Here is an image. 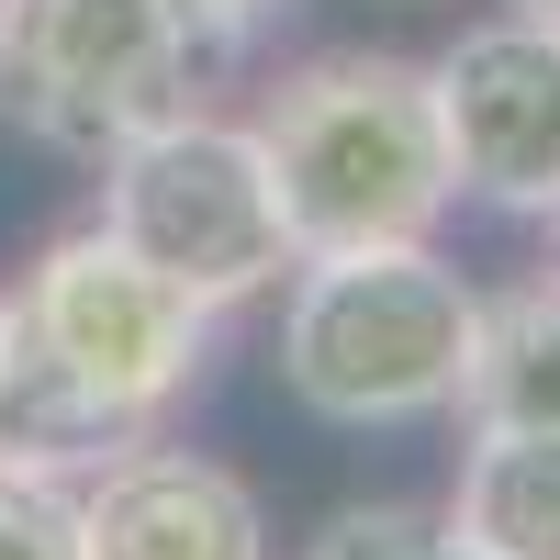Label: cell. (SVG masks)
<instances>
[{
	"instance_id": "5",
	"label": "cell",
	"mask_w": 560,
	"mask_h": 560,
	"mask_svg": "<svg viewBox=\"0 0 560 560\" xmlns=\"http://www.w3.org/2000/svg\"><path fill=\"white\" fill-rule=\"evenodd\" d=\"M202 68V34L168 0H0V124L45 158L102 168L124 135L168 124Z\"/></svg>"
},
{
	"instance_id": "9",
	"label": "cell",
	"mask_w": 560,
	"mask_h": 560,
	"mask_svg": "<svg viewBox=\"0 0 560 560\" xmlns=\"http://www.w3.org/2000/svg\"><path fill=\"white\" fill-rule=\"evenodd\" d=\"M459 427H560V269H527L471 314Z\"/></svg>"
},
{
	"instance_id": "12",
	"label": "cell",
	"mask_w": 560,
	"mask_h": 560,
	"mask_svg": "<svg viewBox=\"0 0 560 560\" xmlns=\"http://www.w3.org/2000/svg\"><path fill=\"white\" fill-rule=\"evenodd\" d=\"M168 12L202 34V57H224V45H247V34L269 23V0H168Z\"/></svg>"
},
{
	"instance_id": "1",
	"label": "cell",
	"mask_w": 560,
	"mask_h": 560,
	"mask_svg": "<svg viewBox=\"0 0 560 560\" xmlns=\"http://www.w3.org/2000/svg\"><path fill=\"white\" fill-rule=\"evenodd\" d=\"M213 359V303L168 292L102 213L45 236L23 280H0V448L45 471H102L158 438Z\"/></svg>"
},
{
	"instance_id": "3",
	"label": "cell",
	"mask_w": 560,
	"mask_h": 560,
	"mask_svg": "<svg viewBox=\"0 0 560 560\" xmlns=\"http://www.w3.org/2000/svg\"><path fill=\"white\" fill-rule=\"evenodd\" d=\"M247 135H258L303 247L438 236V213L459 202L427 57H393V45H325V57H303L292 79H269Z\"/></svg>"
},
{
	"instance_id": "11",
	"label": "cell",
	"mask_w": 560,
	"mask_h": 560,
	"mask_svg": "<svg viewBox=\"0 0 560 560\" xmlns=\"http://www.w3.org/2000/svg\"><path fill=\"white\" fill-rule=\"evenodd\" d=\"M0 560H79V482L0 448Z\"/></svg>"
},
{
	"instance_id": "4",
	"label": "cell",
	"mask_w": 560,
	"mask_h": 560,
	"mask_svg": "<svg viewBox=\"0 0 560 560\" xmlns=\"http://www.w3.org/2000/svg\"><path fill=\"white\" fill-rule=\"evenodd\" d=\"M90 213H102L168 292H191L213 314L280 292L292 258H303L258 135L224 124V113H202V102H179L168 124L124 135V147L102 158V202H90Z\"/></svg>"
},
{
	"instance_id": "13",
	"label": "cell",
	"mask_w": 560,
	"mask_h": 560,
	"mask_svg": "<svg viewBox=\"0 0 560 560\" xmlns=\"http://www.w3.org/2000/svg\"><path fill=\"white\" fill-rule=\"evenodd\" d=\"M516 12H538V23H560V0H516Z\"/></svg>"
},
{
	"instance_id": "6",
	"label": "cell",
	"mask_w": 560,
	"mask_h": 560,
	"mask_svg": "<svg viewBox=\"0 0 560 560\" xmlns=\"http://www.w3.org/2000/svg\"><path fill=\"white\" fill-rule=\"evenodd\" d=\"M427 90H438L459 191L549 224L560 213V23H538V12L471 23L448 57H427Z\"/></svg>"
},
{
	"instance_id": "8",
	"label": "cell",
	"mask_w": 560,
	"mask_h": 560,
	"mask_svg": "<svg viewBox=\"0 0 560 560\" xmlns=\"http://www.w3.org/2000/svg\"><path fill=\"white\" fill-rule=\"evenodd\" d=\"M448 527L482 560H560V427H471Z\"/></svg>"
},
{
	"instance_id": "14",
	"label": "cell",
	"mask_w": 560,
	"mask_h": 560,
	"mask_svg": "<svg viewBox=\"0 0 560 560\" xmlns=\"http://www.w3.org/2000/svg\"><path fill=\"white\" fill-rule=\"evenodd\" d=\"M549 236H560V213H549Z\"/></svg>"
},
{
	"instance_id": "2",
	"label": "cell",
	"mask_w": 560,
	"mask_h": 560,
	"mask_svg": "<svg viewBox=\"0 0 560 560\" xmlns=\"http://www.w3.org/2000/svg\"><path fill=\"white\" fill-rule=\"evenodd\" d=\"M482 292L438 258V236L303 247L280 280V382L325 427H427L459 415Z\"/></svg>"
},
{
	"instance_id": "7",
	"label": "cell",
	"mask_w": 560,
	"mask_h": 560,
	"mask_svg": "<svg viewBox=\"0 0 560 560\" xmlns=\"http://www.w3.org/2000/svg\"><path fill=\"white\" fill-rule=\"evenodd\" d=\"M79 560H269V516L247 471L135 438L102 471H79Z\"/></svg>"
},
{
	"instance_id": "10",
	"label": "cell",
	"mask_w": 560,
	"mask_h": 560,
	"mask_svg": "<svg viewBox=\"0 0 560 560\" xmlns=\"http://www.w3.org/2000/svg\"><path fill=\"white\" fill-rule=\"evenodd\" d=\"M303 560H482L471 538L448 527V504H337L314 538H303Z\"/></svg>"
}]
</instances>
